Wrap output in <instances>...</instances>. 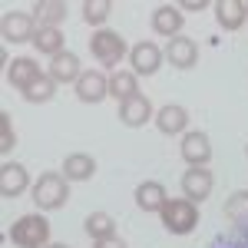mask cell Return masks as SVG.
<instances>
[{
    "instance_id": "d6986e66",
    "label": "cell",
    "mask_w": 248,
    "mask_h": 248,
    "mask_svg": "<svg viewBox=\"0 0 248 248\" xmlns=\"http://www.w3.org/2000/svg\"><path fill=\"white\" fill-rule=\"evenodd\" d=\"M136 202H139L142 212H162V205L169 202V195H166V189L159 182H142L136 189Z\"/></svg>"
},
{
    "instance_id": "7402d4cb",
    "label": "cell",
    "mask_w": 248,
    "mask_h": 248,
    "mask_svg": "<svg viewBox=\"0 0 248 248\" xmlns=\"http://www.w3.org/2000/svg\"><path fill=\"white\" fill-rule=\"evenodd\" d=\"M136 73L133 70H116L113 77H109V96L119 99V103H126V99H133L136 96Z\"/></svg>"
},
{
    "instance_id": "83f0119b",
    "label": "cell",
    "mask_w": 248,
    "mask_h": 248,
    "mask_svg": "<svg viewBox=\"0 0 248 248\" xmlns=\"http://www.w3.org/2000/svg\"><path fill=\"white\" fill-rule=\"evenodd\" d=\"M17 146V133L10 126V113H0V153H10Z\"/></svg>"
},
{
    "instance_id": "ba28073f",
    "label": "cell",
    "mask_w": 248,
    "mask_h": 248,
    "mask_svg": "<svg viewBox=\"0 0 248 248\" xmlns=\"http://www.w3.org/2000/svg\"><path fill=\"white\" fill-rule=\"evenodd\" d=\"M119 119H123L126 126L139 129V126H146V123L153 119V103H149V99H146L142 93H136L133 99L119 103Z\"/></svg>"
},
{
    "instance_id": "603a6c76",
    "label": "cell",
    "mask_w": 248,
    "mask_h": 248,
    "mask_svg": "<svg viewBox=\"0 0 248 248\" xmlns=\"http://www.w3.org/2000/svg\"><path fill=\"white\" fill-rule=\"evenodd\" d=\"M209 248H248V222H235V229L215 235Z\"/></svg>"
},
{
    "instance_id": "4fadbf2b",
    "label": "cell",
    "mask_w": 248,
    "mask_h": 248,
    "mask_svg": "<svg viewBox=\"0 0 248 248\" xmlns=\"http://www.w3.org/2000/svg\"><path fill=\"white\" fill-rule=\"evenodd\" d=\"M166 60H169L175 70H189V66H195V60H199V50H195V43L189 37H172L169 46H166Z\"/></svg>"
},
{
    "instance_id": "cb8c5ba5",
    "label": "cell",
    "mask_w": 248,
    "mask_h": 248,
    "mask_svg": "<svg viewBox=\"0 0 248 248\" xmlns=\"http://www.w3.org/2000/svg\"><path fill=\"white\" fill-rule=\"evenodd\" d=\"M86 235L90 238H109V235H116V222L113 215H106V212H93V215H86Z\"/></svg>"
},
{
    "instance_id": "3957f363",
    "label": "cell",
    "mask_w": 248,
    "mask_h": 248,
    "mask_svg": "<svg viewBox=\"0 0 248 248\" xmlns=\"http://www.w3.org/2000/svg\"><path fill=\"white\" fill-rule=\"evenodd\" d=\"M159 215H162V225L172 235H189L199 225V209H195V202H189V199H169Z\"/></svg>"
},
{
    "instance_id": "ffe728a7",
    "label": "cell",
    "mask_w": 248,
    "mask_h": 248,
    "mask_svg": "<svg viewBox=\"0 0 248 248\" xmlns=\"http://www.w3.org/2000/svg\"><path fill=\"white\" fill-rule=\"evenodd\" d=\"M33 17H37V27H60L66 20V3L63 0H37Z\"/></svg>"
},
{
    "instance_id": "52a82bcc",
    "label": "cell",
    "mask_w": 248,
    "mask_h": 248,
    "mask_svg": "<svg viewBox=\"0 0 248 248\" xmlns=\"http://www.w3.org/2000/svg\"><path fill=\"white\" fill-rule=\"evenodd\" d=\"M40 77L43 73H40V66L30 57H17V60H10V66H7V79H10V86H17L20 93H27Z\"/></svg>"
},
{
    "instance_id": "2e32d148",
    "label": "cell",
    "mask_w": 248,
    "mask_h": 248,
    "mask_svg": "<svg viewBox=\"0 0 248 248\" xmlns=\"http://www.w3.org/2000/svg\"><path fill=\"white\" fill-rule=\"evenodd\" d=\"M153 30L159 33V37H175V33L182 30V10H179V7H169V3L155 7V14H153Z\"/></svg>"
},
{
    "instance_id": "f1b7e54d",
    "label": "cell",
    "mask_w": 248,
    "mask_h": 248,
    "mask_svg": "<svg viewBox=\"0 0 248 248\" xmlns=\"http://www.w3.org/2000/svg\"><path fill=\"white\" fill-rule=\"evenodd\" d=\"M96 248H126V242H123V238H116V235H109V238H99Z\"/></svg>"
},
{
    "instance_id": "8992f818",
    "label": "cell",
    "mask_w": 248,
    "mask_h": 248,
    "mask_svg": "<svg viewBox=\"0 0 248 248\" xmlns=\"http://www.w3.org/2000/svg\"><path fill=\"white\" fill-rule=\"evenodd\" d=\"M129 63H133V73L136 77H153L162 63V50L155 43H136L129 50Z\"/></svg>"
},
{
    "instance_id": "6da1fadb",
    "label": "cell",
    "mask_w": 248,
    "mask_h": 248,
    "mask_svg": "<svg viewBox=\"0 0 248 248\" xmlns=\"http://www.w3.org/2000/svg\"><path fill=\"white\" fill-rule=\"evenodd\" d=\"M70 199V179L63 172H43L33 186V202L37 209L43 212H53V209H63Z\"/></svg>"
},
{
    "instance_id": "e0dca14e",
    "label": "cell",
    "mask_w": 248,
    "mask_h": 248,
    "mask_svg": "<svg viewBox=\"0 0 248 248\" xmlns=\"http://www.w3.org/2000/svg\"><path fill=\"white\" fill-rule=\"evenodd\" d=\"M155 126H159V133L162 136H175L182 133L186 126H189V113L182 109V106H162L159 113H155Z\"/></svg>"
},
{
    "instance_id": "f546056e",
    "label": "cell",
    "mask_w": 248,
    "mask_h": 248,
    "mask_svg": "<svg viewBox=\"0 0 248 248\" xmlns=\"http://www.w3.org/2000/svg\"><path fill=\"white\" fill-rule=\"evenodd\" d=\"M179 10H195V14H199V10H205V0H182Z\"/></svg>"
},
{
    "instance_id": "277c9868",
    "label": "cell",
    "mask_w": 248,
    "mask_h": 248,
    "mask_svg": "<svg viewBox=\"0 0 248 248\" xmlns=\"http://www.w3.org/2000/svg\"><path fill=\"white\" fill-rule=\"evenodd\" d=\"M90 53L106 66H116L119 60L126 57V40L119 37L116 30H96L90 37Z\"/></svg>"
},
{
    "instance_id": "9a60e30c",
    "label": "cell",
    "mask_w": 248,
    "mask_h": 248,
    "mask_svg": "<svg viewBox=\"0 0 248 248\" xmlns=\"http://www.w3.org/2000/svg\"><path fill=\"white\" fill-rule=\"evenodd\" d=\"M0 30H3V37L10 40V43L33 40V33H37V27H33V17H30V14H7Z\"/></svg>"
},
{
    "instance_id": "8fae6325",
    "label": "cell",
    "mask_w": 248,
    "mask_h": 248,
    "mask_svg": "<svg viewBox=\"0 0 248 248\" xmlns=\"http://www.w3.org/2000/svg\"><path fill=\"white\" fill-rule=\"evenodd\" d=\"M79 77H83V70H79L77 53L63 50V53H57V57L50 60V79H53V83H77Z\"/></svg>"
},
{
    "instance_id": "4316f807",
    "label": "cell",
    "mask_w": 248,
    "mask_h": 248,
    "mask_svg": "<svg viewBox=\"0 0 248 248\" xmlns=\"http://www.w3.org/2000/svg\"><path fill=\"white\" fill-rule=\"evenodd\" d=\"M225 215L232 222H248V192H235L225 202Z\"/></svg>"
},
{
    "instance_id": "7a4b0ae2",
    "label": "cell",
    "mask_w": 248,
    "mask_h": 248,
    "mask_svg": "<svg viewBox=\"0 0 248 248\" xmlns=\"http://www.w3.org/2000/svg\"><path fill=\"white\" fill-rule=\"evenodd\" d=\"M10 242L17 248H46L50 245V222L43 215H20L10 229Z\"/></svg>"
},
{
    "instance_id": "1f68e13d",
    "label": "cell",
    "mask_w": 248,
    "mask_h": 248,
    "mask_svg": "<svg viewBox=\"0 0 248 248\" xmlns=\"http://www.w3.org/2000/svg\"><path fill=\"white\" fill-rule=\"evenodd\" d=\"M245 7H248V3H245Z\"/></svg>"
},
{
    "instance_id": "7c38bea8",
    "label": "cell",
    "mask_w": 248,
    "mask_h": 248,
    "mask_svg": "<svg viewBox=\"0 0 248 248\" xmlns=\"http://www.w3.org/2000/svg\"><path fill=\"white\" fill-rule=\"evenodd\" d=\"M77 96L83 99V103H99L103 96H109V79L103 77V73H96V70H90V73H83V77L77 79Z\"/></svg>"
},
{
    "instance_id": "ac0fdd59",
    "label": "cell",
    "mask_w": 248,
    "mask_h": 248,
    "mask_svg": "<svg viewBox=\"0 0 248 248\" xmlns=\"http://www.w3.org/2000/svg\"><path fill=\"white\" fill-rule=\"evenodd\" d=\"M96 172V159L86 153H73L63 159V175L70 179V182H86V179H93Z\"/></svg>"
},
{
    "instance_id": "5b68a950",
    "label": "cell",
    "mask_w": 248,
    "mask_h": 248,
    "mask_svg": "<svg viewBox=\"0 0 248 248\" xmlns=\"http://www.w3.org/2000/svg\"><path fill=\"white\" fill-rule=\"evenodd\" d=\"M182 195L189 199V202H205L212 195V172L202 169V166H192L186 175H182Z\"/></svg>"
},
{
    "instance_id": "4dcf8cb0",
    "label": "cell",
    "mask_w": 248,
    "mask_h": 248,
    "mask_svg": "<svg viewBox=\"0 0 248 248\" xmlns=\"http://www.w3.org/2000/svg\"><path fill=\"white\" fill-rule=\"evenodd\" d=\"M46 248H70V245H63V242H53V245H46Z\"/></svg>"
},
{
    "instance_id": "d4e9b609",
    "label": "cell",
    "mask_w": 248,
    "mask_h": 248,
    "mask_svg": "<svg viewBox=\"0 0 248 248\" xmlns=\"http://www.w3.org/2000/svg\"><path fill=\"white\" fill-rule=\"evenodd\" d=\"M79 10H83V20L86 23L99 27V23H106V17L113 14V0H86Z\"/></svg>"
},
{
    "instance_id": "30bf717a",
    "label": "cell",
    "mask_w": 248,
    "mask_h": 248,
    "mask_svg": "<svg viewBox=\"0 0 248 248\" xmlns=\"http://www.w3.org/2000/svg\"><path fill=\"white\" fill-rule=\"evenodd\" d=\"M182 159L189 166H205L212 159V142L205 133H186L182 136Z\"/></svg>"
},
{
    "instance_id": "5bb4252c",
    "label": "cell",
    "mask_w": 248,
    "mask_h": 248,
    "mask_svg": "<svg viewBox=\"0 0 248 248\" xmlns=\"http://www.w3.org/2000/svg\"><path fill=\"white\" fill-rule=\"evenodd\" d=\"M248 17V7L245 0H218L215 3V20L222 30H238Z\"/></svg>"
},
{
    "instance_id": "44dd1931",
    "label": "cell",
    "mask_w": 248,
    "mask_h": 248,
    "mask_svg": "<svg viewBox=\"0 0 248 248\" xmlns=\"http://www.w3.org/2000/svg\"><path fill=\"white\" fill-rule=\"evenodd\" d=\"M33 46H37L40 53H46V57L53 60L57 53H63V30H60V27H37V33H33Z\"/></svg>"
},
{
    "instance_id": "484cf974",
    "label": "cell",
    "mask_w": 248,
    "mask_h": 248,
    "mask_svg": "<svg viewBox=\"0 0 248 248\" xmlns=\"http://www.w3.org/2000/svg\"><path fill=\"white\" fill-rule=\"evenodd\" d=\"M53 93H57V83H53L50 77H40L37 83L23 93V99H27V103H50V99H53Z\"/></svg>"
},
{
    "instance_id": "9c48e42d",
    "label": "cell",
    "mask_w": 248,
    "mask_h": 248,
    "mask_svg": "<svg viewBox=\"0 0 248 248\" xmlns=\"http://www.w3.org/2000/svg\"><path fill=\"white\" fill-rule=\"evenodd\" d=\"M27 186H30V179H27V169L20 162H3L0 166V195L3 199H17Z\"/></svg>"
}]
</instances>
